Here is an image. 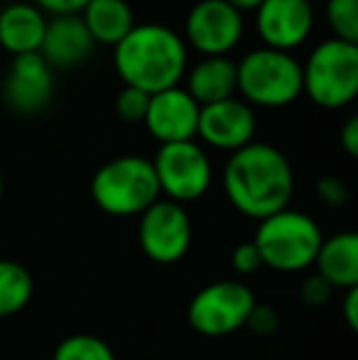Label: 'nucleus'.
<instances>
[{
	"instance_id": "obj_1",
	"label": "nucleus",
	"mask_w": 358,
	"mask_h": 360,
	"mask_svg": "<svg viewBox=\"0 0 358 360\" xmlns=\"http://www.w3.org/2000/svg\"><path fill=\"white\" fill-rule=\"evenodd\" d=\"M224 191L238 214L263 221L290 204L295 191L290 160L268 143L241 147L224 167Z\"/></svg>"
},
{
	"instance_id": "obj_2",
	"label": "nucleus",
	"mask_w": 358,
	"mask_h": 360,
	"mask_svg": "<svg viewBox=\"0 0 358 360\" xmlns=\"http://www.w3.org/2000/svg\"><path fill=\"white\" fill-rule=\"evenodd\" d=\"M189 64V47L167 25H135L113 47V69L123 86L153 96L181 84Z\"/></svg>"
},
{
	"instance_id": "obj_3",
	"label": "nucleus",
	"mask_w": 358,
	"mask_h": 360,
	"mask_svg": "<svg viewBox=\"0 0 358 360\" xmlns=\"http://www.w3.org/2000/svg\"><path fill=\"white\" fill-rule=\"evenodd\" d=\"M160 196L153 162L140 155L113 157L91 179V199L108 216H140Z\"/></svg>"
},
{
	"instance_id": "obj_4",
	"label": "nucleus",
	"mask_w": 358,
	"mask_h": 360,
	"mask_svg": "<svg viewBox=\"0 0 358 360\" xmlns=\"http://www.w3.org/2000/svg\"><path fill=\"white\" fill-rule=\"evenodd\" d=\"M236 94L253 108H285L302 96V64L295 54L260 47L236 64Z\"/></svg>"
},
{
	"instance_id": "obj_5",
	"label": "nucleus",
	"mask_w": 358,
	"mask_h": 360,
	"mask_svg": "<svg viewBox=\"0 0 358 360\" xmlns=\"http://www.w3.org/2000/svg\"><path fill=\"white\" fill-rule=\"evenodd\" d=\"M324 240L319 223L295 209H282L258 221L253 245L265 267L277 272H302L314 265Z\"/></svg>"
},
{
	"instance_id": "obj_6",
	"label": "nucleus",
	"mask_w": 358,
	"mask_h": 360,
	"mask_svg": "<svg viewBox=\"0 0 358 360\" xmlns=\"http://www.w3.org/2000/svg\"><path fill=\"white\" fill-rule=\"evenodd\" d=\"M302 94L314 105L339 110L358 94V44L324 39L302 64Z\"/></svg>"
},
{
	"instance_id": "obj_7",
	"label": "nucleus",
	"mask_w": 358,
	"mask_h": 360,
	"mask_svg": "<svg viewBox=\"0 0 358 360\" xmlns=\"http://www.w3.org/2000/svg\"><path fill=\"white\" fill-rule=\"evenodd\" d=\"M255 304L258 302H255L253 289L245 282L219 280L194 294L186 309V319L196 333L221 338L243 328Z\"/></svg>"
},
{
	"instance_id": "obj_8",
	"label": "nucleus",
	"mask_w": 358,
	"mask_h": 360,
	"mask_svg": "<svg viewBox=\"0 0 358 360\" xmlns=\"http://www.w3.org/2000/svg\"><path fill=\"white\" fill-rule=\"evenodd\" d=\"M150 162L158 176L160 194H165V199L174 204L184 206L189 201L201 199L214 181L211 160L196 140L160 145L155 160Z\"/></svg>"
},
{
	"instance_id": "obj_9",
	"label": "nucleus",
	"mask_w": 358,
	"mask_h": 360,
	"mask_svg": "<svg viewBox=\"0 0 358 360\" xmlns=\"http://www.w3.org/2000/svg\"><path fill=\"white\" fill-rule=\"evenodd\" d=\"M245 32L243 13L226 0H196L184 20V44L204 57H226Z\"/></svg>"
},
{
	"instance_id": "obj_10",
	"label": "nucleus",
	"mask_w": 358,
	"mask_h": 360,
	"mask_svg": "<svg viewBox=\"0 0 358 360\" xmlns=\"http://www.w3.org/2000/svg\"><path fill=\"white\" fill-rule=\"evenodd\" d=\"M138 240L143 252L158 265H174L191 245V221L181 204L160 196L140 214Z\"/></svg>"
},
{
	"instance_id": "obj_11",
	"label": "nucleus",
	"mask_w": 358,
	"mask_h": 360,
	"mask_svg": "<svg viewBox=\"0 0 358 360\" xmlns=\"http://www.w3.org/2000/svg\"><path fill=\"white\" fill-rule=\"evenodd\" d=\"M54 69L39 52L13 57L3 81V101L18 115H37L52 103Z\"/></svg>"
},
{
	"instance_id": "obj_12",
	"label": "nucleus",
	"mask_w": 358,
	"mask_h": 360,
	"mask_svg": "<svg viewBox=\"0 0 358 360\" xmlns=\"http://www.w3.org/2000/svg\"><path fill=\"white\" fill-rule=\"evenodd\" d=\"M314 8L309 0H263L255 8V30L268 49L290 52L309 39Z\"/></svg>"
},
{
	"instance_id": "obj_13",
	"label": "nucleus",
	"mask_w": 358,
	"mask_h": 360,
	"mask_svg": "<svg viewBox=\"0 0 358 360\" xmlns=\"http://www.w3.org/2000/svg\"><path fill=\"white\" fill-rule=\"evenodd\" d=\"M258 130L255 110L241 98H226L219 103L201 105L196 138L221 152H236L250 145Z\"/></svg>"
},
{
	"instance_id": "obj_14",
	"label": "nucleus",
	"mask_w": 358,
	"mask_h": 360,
	"mask_svg": "<svg viewBox=\"0 0 358 360\" xmlns=\"http://www.w3.org/2000/svg\"><path fill=\"white\" fill-rule=\"evenodd\" d=\"M201 105L184 91V86L165 89L150 96L145 128L160 145L186 143L196 138Z\"/></svg>"
},
{
	"instance_id": "obj_15",
	"label": "nucleus",
	"mask_w": 358,
	"mask_h": 360,
	"mask_svg": "<svg viewBox=\"0 0 358 360\" xmlns=\"http://www.w3.org/2000/svg\"><path fill=\"white\" fill-rule=\"evenodd\" d=\"M94 47V39L89 37L79 15H57L47 18L39 57L52 69H74L87 62Z\"/></svg>"
},
{
	"instance_id": "obj_16",
	"label": "nucleus",
	"mask_w": 358,
	"mask_h": 360,
	"mask_svg": "<svg viewBox=\"0 0 358 360\" xmlns=\"http://www.w3.org/2000/svg\"><path fill=\"white\" fill-rule=\"evenodd\" d=\"M47 27V15L27 3H10L0 10V49L13 57L39 52Z\"/></svg>"
},
{
	"instance_id": "obj_17",
	"label": "nucleus",
	"mask_w": 358,
	"mask_h": 360,
	"mask_svg": "<svg viewBox=\"0 0 358 360\" xmlns=\"http://www.w3.org/2000/svg\"><path fill=\"white\" fill-rule=\"evenodd\" d=\"M184 91L199 105L219 103L236 96V62L229 57H201L184 74Z\"/></svg>"
},
{
	"instance_id": "obj_18",
	"label": "nucleus",
	"mask_w": 358,
	"mask_h": 360,
	"mask_svg": "<svg viewBox=\"0 0 358 360\" xmlns=\"http://www.w3.org/2000/svg\"><path fill=\"white\" fill-rule=\"evenodd\" d=\"M317 275H321L334 289L358 287V236L354 231L324 238L317 252Z\"/></svg>"
},
{
	"instance_id": "obj_19",
	"label": "nucleus",
	"mask_w": 358,
	"mask_h": 360,
	"mask_svg": "<svg viewBox=\"0 0 358 360\" xmlns=\"http://www.w3.org/2000/svg\"><path fill=\"white\" fill-rule=\"evenodd\" d=\"M94 44L115 47L135 27L133 8L120 0H89L79 13Z\"/></svg>"
},
{
	"instance_id": "obj_20",
	"label": "nucleus",
	"mask_w": 358,
	"mask_h": 360,
	"mask_svg": "<svg viewBox=\"0 0 358 360\" xmlns=\"http://www.w3.org/2000/svg\"><path fill=\"white\" fill-rule=\"evenodd\" d=\"M34 292L32 275L15 260H0V319L20 314Z\"/></svg>"
},
{
	"instance_id": "obj_21",
	"label": "nucleus",
	"mask_w": 358,
	"mask_h": 360,
	"mask_svg": "<svg viewBox=\"0 0 358 360\" xmlns=\"http://www.w3.org/2000/svg\"><path fill=\"white\" fill-rule=\"evenodd\" d=\"M52 360H115V353L94 333H74L59 343Z\"/></svg>"
},
{
	"instance_id": "obj_22",
	"label": "nucleus",
	"mask_w": 358,
	"mask_h": 360,
	"mask_svg": "<svg viewBox=\"0 0 358 360\" xmlns=\"http://www.w3.org/2000/svg\"><path fill=\"white\" fill-rule=\"evenodd\" d=\"M324 13L334 39L358 44V0H326Z\"/></svg>"
},
{
	"instance_id": "obj_23",
	"label": "nucleus",
	"mask_w": 358,
	"mask_h": 360,
	"mask_svg": "<svg viewBox=\"0 0 358 360\" xmlns=\"http://www.w3.org/2000/svg\"><path fill=\"white\" fill-rule=\"evenodd\" d=\"M148 103L150 96L143 94L138 89H130V86H123L115 96V115L125 123H143L145 113H148Z\"/></svg>"
},
{
	"instance_id": "obj_24",
	"label": "nucleus",
	"mask_w": 358,
	"mask_h": 360,
	"mask_svg": "<svg viewBox=\"0 0 358 360\" xmlns=\"http://www.w3.org/2000/svg\"><path fill=\"white\" fill-rule=\"evenodd\" d=\"M314 189H317V196H319L329 209H341V206H346L351 199V191H349V186H346V181L331 174L317 179Z\"/></svg>"
},
{
	"instance_id": "obj_25",
	"label": "nucleus",
	"mask_w": 358,
	"mask_h": 360,
	"mask_svg": "<svg viewBox=\"0 0 358 360\" xmlns=\"http://www.w3.org/2000/svg\"><path fill=\"white\" fill-rule=\"evenodd\" d=\"M331 294H334V287H331L321 275H317V272L307 277L300 287V297L307 307H324V304L331 299Z\"/></svg>"
},
{
	"instance_id": "obj_26",
	"label": "nucleus",
	"mask_w": 358,
	"mask_h": 360,
	"mask_svg": "<svg viewBox=\"0 0 358 360\" xmlns=\"http://www.w3.org/2000/svg\"><path fill=\"white\" fill-rule=\"evenodd\" d=\"M245 326L253 333H260V336H272L280 328V314L272 307H268V304H255L253 311L248 314Z\"/></svg>"
},
{
	"instance_id": "obj_27",
	"label": "nucleus",
	"mask_w": 358,
	"mask_h": 360,
	"mask_svg": "<svg viewBox=\"0 0 358 360\" xmlns=\"http://www.w3.org/2000/svg\"><path fill=\"white\" fill-rule=\"evenodd\" d=\"M231 267H234L238 275H253L263 267V260H260V252L258 248L250 243H241V245L234 248L231 252Z\"/></svg>"
},
{
	"instance_id": "obj_28",
	"label": "nucleus",
	"mask_w": 358,
	"mask_h": 360,
	"mask_svg": "<svg viewBox=\"0 0 358 360\" xmlns=\"http://www.w3.org/2000/svg\"><path fill=\"white\" fill-rule=\"evenodd\" d=\"M30 3L37 5L44 15L57 18V15H79L89 0H30Z\"/></svg>"
},
{
	"instance_id": "obj_29",
	"label": "nucleus",
	"mask_w": 358,
	"mask_h": 360,
	"mask_svg": "<svg viewBox=\"0 0 358 360\" xmlns=\"http://www.w3.org/2000/svg\"><path fill=\"white\" fill-rule=\"evenodd\" d=\"M341 147L349 157H358V118H349L339 133Z\"/></svg>"
},
{
	"instance_id": "obj_30",
	"label": "nucleus",
	"mask_w": 358,
	"mask_h": 360,
	"mask_svg": "<svg viewBox=\"0 0 358 360\" xmlns=\"http://www.w3.org/2000/svg\"><path fill=\"white\" fill-rule=\"evenodd\" d=\"M344 319L351 331H358V287L346 289L344 292Z\"/></svg>"
},
{
	"instance_id": "obj_31",
	"label": "nucleus",
	"mask_w": 358,
	"mask_h": 360,
	"mask_svg": "<svg viewBox=\"0 0 358 360\" xmlns=\"http://www.w3.org/2000/svg\"><path fill=\"white\" fill-rule=\"evenodd\" d=\"M226 3L234 5V8L238 10V13H250V10L255 13V8H258V5L263 3V0H226Z\"/></svg>"
},
{
	"instance_id": "obj_32",
	"label": "nucleus",
	"mask_w": 358,
	"mask_h": 360,
	"mask_svg": "<svg viewBox=\"0 0 358 360\" xmlns=\"http://www.w3.org/2000/svg\"><path fill=\"white\" fill-rule=\"evenodd\" d=\"M3 191H5V181H3V172H0V201H3Z\"/></svg>"
},
{
	"instance_id": "obj_33",
	"label": "nucleus",
	"mask_w": 358,
	"mask_h": 360,
	"mask_svg": "<svg viewBox=\"0 0 358 360\" xmlns=\"http://www.w3.org/2000/svg\"><path fill=\"white\" fill-rule=\"evenodd\" d=\"M120 3H128V5H130V3H133V0H120Z\"/></svg>"
},
{
	"instance_id": "obj_34",
	"label": "nucleus",
	"mask_w": 358,
	"mask_h": 360,
	"mask_svg": "<svg viewBox=\"0 0 358 360\" xmlns=\"http://www.w3.org/2000/svg\"><path fill=\"white\" fill-rule=\"evenodd\" d=\"M309 3H312V0H309Z\"/></svg>"
}]
</instances>
